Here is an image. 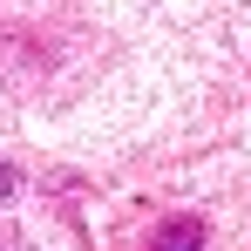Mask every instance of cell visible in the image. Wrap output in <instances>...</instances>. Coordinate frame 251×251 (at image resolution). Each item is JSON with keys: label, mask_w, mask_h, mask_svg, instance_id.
I'll return each instance as SVG.
<instances>
[{"label": "cell", "mask_w": 251, "mask_h": 251, "mask_svg": "<svg viewBox=\"0 0 251 251\" xmlns=\"http://www.w3.org/2000/svg\"><path fill=\"white\" fill-rule=\"evenodd\" d=\"M204 245H210V231H204V217H190V210H176V217H163L150 231V251H204Z\"/></svg>", "instance_id": "6da1fadb"}, {"label": "cell", "mask_w": 251, "mask_h": 251, "mask_svg": "<svg viewBox=\"0 0 251 251\" xmlns=\"http://www.w3.org/2000/svg\"><path fill=\"white\" fill-rule=\"evenodd\" d=\"M14 190H21V176H14V170L0 163V204H7V197H14Z\"/></svg>", "instance_id": "7a4b0ae2"}]
</instances>
